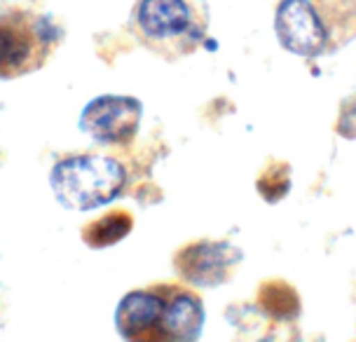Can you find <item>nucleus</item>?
Returning <instances> with one entry per match:
<instances>
[{"label":"nucleus","instance_id":"obj_1","mask_svg":"<svg viewBox=\"0 0 356 342\" xmlns=\"http://www.w3.org/2000/svg\"><path fill=\"white\" fill-rule=\"evenodd\" d=\"M275 33L305 59L335 54L356 38V0H282Z\"/></svg>","mask_w":356,"mask_h":342},{"label":"nucleus","instance_id":"obj_2","mask_svg":"<svg viewBox=\"0 0 356 342\" xmlns=\"http://www.w3.org/2000/svg\"><path fill=\"white\" fill-rule=\"evenodd\" d=\"M124 183V167L108 155L63 157L49 174L56 202L71 211H92L111 204L122 195Z\"/></svg>","mask_w":356,"mask_h":342},{"label":"nucleus","instance_id":"obj_3","mask_svg":"<svg viewBox=\"0 0 356 342\" xmlns=\"http://www.w3.org/2000/svg\"><path fill=\"white\" fill-rule=\"evenodd\" d=\"M59 40L61 28L49 17L26 10L0 15V80L40 71Z\"/></svg>","mask_w":356,"mask_h":342},{"label":"nucleus","instance_id":"obj_4","mask_svg":"<svg viewBox=\"0 0 356 342\" xmlns=\"http://www.w3.org/2000/svg\"><path fill=\"white\" fill-rule=\"evenodd\" d=\"M134 24L148 45L188 54L204 38L207 24L186 0H138Z\"/></svg>","mask_w":356,"mask_h":342},{"label":"nucleus","instance_id":"obj_5","mask_svg":"<svg viewBox=\"0 0 356 342\" xmlns=\"http://www.w3.org/2000/svg\"><path fill=\"white\" fill-rule=\"evenodd\" d=\"M143 106L138 99L122 94H104L92 99L80 113V131L104 145H124L141 127Z\"/></svg>","mask_w":356,"mask_h":342},{"label":"nucleus","instance_id":"obj_6","mask_svg":"<svg viewBox=\"0 0 356 342\" xmlns=\"http://www.w3.org/2000/svg\"><path fill=\"white\" fill-rule=\"evenodd\" d=\"M167 288H143L127 293L118 305L115 326L124 342H167L164 331Z\"/></svg>","mask_w":356,"mask_h":342},{"label":"nucleus","instance_id":"obj_7","mask_svg":"<svg viewBox=\"0 0 356 342\" xmlns=\"http://www.w3.org/2000/svg\"><path fill=\"white\" fill-rule=\"evenodd\" d=\"M241 261V251L230 242H197L176 253V272L193 286H220Z\"/></svg>","mask_w":356,"mask_h":342},{"label":"nucleus","instance_id":"obj_8","mask_svg":"<svg viewBox=\"0 0 356 342\" xmlns=\"http://www.w3.org/2000/svg\"><path fill=\"white\" fill-rule=\"evenodd\" d=\"M164 288H167V307H164L167 342H197L204 326V305L200 295L183 286Z\"/></svg>","mask_w":356,"mask_h":342},{"label":"nucleus","instance_id":"obj_9","mask_svg":"<svg viewBox=\"0 0 356 342\" xmlns=\"http://www.w3.org/2000/svg\"><path fill=\"white\" fill-rule=\"evenodd\" d=\"M134 220L127 211H115L108 216L94 220L87 225V230L82 232V239L92 246V249H104V246L118 244L120 239H124L131 232Z\"/></svg>","mask_w":356,"mask_h":342},{"label":"nucleus","instance_id":"obj_10","mask_svg":"<svg viewBox=\"0 0 356 342\" xmlns=\"http://www.w3.org/2000/svg\"><path fill=\"white\" fill-rule=\"evenodd\" d=\"M260 302H263V307L267 309V314L277 316V319H289V316H293L298 312L296 293L279 282L267 284L263 288V293H260Z\"/></svg>","mask_w":356,"mask_h":342}]
</instances>
